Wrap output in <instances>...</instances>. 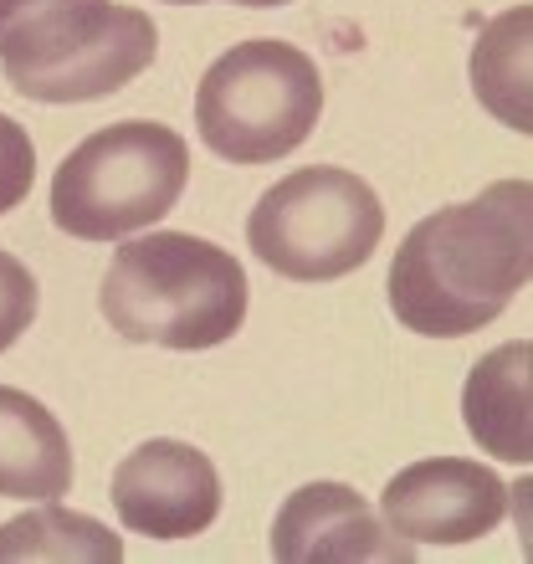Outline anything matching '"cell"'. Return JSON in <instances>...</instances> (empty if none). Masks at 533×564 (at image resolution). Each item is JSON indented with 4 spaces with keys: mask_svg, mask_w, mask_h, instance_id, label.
<instances>
[{
    "mask_svg": "<svg viewBox=\"0 0 533 564\" xmlns=\"http://www.w3.org/2000/svg\"><path fill=\"white\" fill-rule=\"evenodd\" d=\"M160 52L144 11L119 0H0V73L36 104L119 93Z\"/></svg>",
    "mask_w": 533,
    "mask_h": 564,
    "instance_id": "obj_3",
    "label": "cell"
},
{
    "mask_svg": "<svg viewBox=\"0 0 533 564\" xmlns=\"http://www.w3.org/2000/svg\"><path fill=\"white\" fill-rule=\"evenodd\" d=\"M533 278V191L498 180L477 200L442 206L400 241L390 308L426 339L488 328Z\"/></svg>",
    "mask_w": 533,
    "mask_h": 564,
    "instance_id": "obj_1",
    "label": "cell"
},
{
    "mask_svg": "<svg viewBox=\"0 0 533 564\" xmlns=\"http://www.w3.org/2000/svg\"><path fill=\"white\" fill-rule=\"evenodd\" d=\"M533 344H503L492 349L461 390V416L482 452L503 462H529L533 457Z\"/></svg>",
    "mask_w": 533,
    "mask_h": 564,
    "instance_id": "obj_11",
    "label": "cell"
},
{
    "mask_svg": "<svg viewBox=\"0 0 533 564\" xmlns=\"http://www.w3.org/2000/svg\"><path fill=\"white\" fill-rule=\"evenodd\" d=\"M36 324V278L11 252H0V355Z\"/></svg>",
    "mask_w": 533,
    "mask_h": 564,
    "instance_id": "obj_14",
    "label": "cell"
},
{
    "mask_svg": "<svg viewBox=\"0 0 533 564\" xmlns=\"http://www.w3.org/2000/svg\"><path fill=\"white\" fill-rule=\"evenodd\" d=\"M113 508L133 534L195 539L221 513V477L191 442L154 436L113 467Z\"/></svg>",
    "mask_w": 533,
    "mask_h": 564,
    "instance_id": "obj_8",
    "label": "cell"
},
{
    "mask_svg": "<svg viewBox=\"0 0 533 564\" xmlns=\"http://www.w3.org/2000/svg\"><path fill=\"white\" fill-rule=\"evenodd\" d=\"M272 560L282 564H411L415 544L390 534L374 508L344 482L297 488L272 519Z\"/></svg>",
    "mask_w": 533,
    "mask_h": 564,
    "instance_id": "obj_9",
    "label": "cell"
},
{
    "mask_svg": "<svg viewBox=\"0 0 533 564\" xmlns=\"http://www.w3.org/2000/svg\"><path fill=\"white\" fill-rule=\"evenodd\" d=\"M98 308L129 344L216 349L247 324V272L216 241L149 231L113 252Z\"/></svg>",
    "mask_w": 533,
    "mask_h": 564,
    "instance_id": "obj_2",
    "label": "cell"
},
{
    "mask_svg": "<svg viewBox=\"0 0 533 564\" xmlns=\"http://www.w3.org/2000/svg\"><path fill=\"white\" fill-rule=\"evenodd\" d=\"M385 237L380 195L349 170H297L257 200L247 241L278 278L334 282L365 268Z\"/></svg>",
    "mask_w": 533,
    "mask_h": 564,
    "instance_id": "obj_6",
    "label": "cell"
},
{
    "mask_svg": "<svg viewBox=\"0 0 533 564\" xmlns=\"http://www.w3.org/2000/svg\"><path fill=\"white\" fill-rule=\"evenodd\" d=\"M119 564L123 539L108 534L98 519L57 508V498L46 508H31L21 519L0 523V564Z\"/></svg>",
    "mask_w": 533,
    "mask_h": 564,
    "instance_id": "obj_12",
    "label": "cell"
},
{
    "mask_svg": "<svg viewBox=\"0 0 533 564\" xmlns=\"http://www.w3.org/2000/svg\"><path fill=\"white\" fill-rule=\"evenodd\" d=\"M73 488V446L62 421L26 390L0 386V498L52 503Z\"/></svg>",
    "mask_w": 533,
    "mask_h": 564,
    "instance_id": "obj_10",
    "label": "cell"
},
{
    "mask_svg": "<svg viewBox=\"0 0 533 564\" xmlns=\"http://www.w3.org/2000/svg\"><path fill=\"white\" fill-rule=\"evenodd\" d=\"M380 513L405 544H472L503 523L508 488L492 467L467 457H431L390 477Z\"/></svg>",
    "mask_w": 533,
    "mask_h": 564,
    "instance_id": "obj_7",
    "label": "cell"
},
{
    "mask_svg": "<svg viewBox=\"0 0 533 564\" xmlns=\"http://www.w3.org/2000/svg\"><path fill=\"white\" fill-rule=\"evenodd\" d=\"M31 180H36V149L11 113H0V216L26 200Z\"/></svg>",
    "mask_w": 533,
    "mask_h": 564,
    "instance_id": "obj_15",
    "label": "cell"
},
{
    "mask_svg": "<svg viewBox=\"0 0 533 564\" xmlns=\"http://www.w3.org/2000/svg\"><path fill=\"white\" fill-rule=\"evenodd\" d=\"M191 180V149L144 119L108 123L57 164L52 221L77 241H123L175 210Z\"/></svg>",
    "mask_w": 533,
    "mask_h": 564,
    "instance_id": "obj_4",
    "label": "cell"
},
{
    "mask_svg": "<svg viewBox=\"0 0 533 564\" xmlns=\"http://www.w3.org/2000/svg\"><path fill=\"white\" fill-rule=\"evenodd\" d=\"M324 113V83L308 52L257 36L210 62L195 93V123L206 149L231 164L287 160Z\"/></svg>",
    "mask_w": 533,
    "mask_h": 564,
    "instance_id": "obj_5",
    "label": "cell"
},
{
    "mask_svg": "<svg viewBox=\"0 0 533 564\" xmlns=\"http://www.w3.org/2000/svg\"><path fill=\"white\" fill-rule=\"evenodd\" d=\"M237 6H287V0H237Z\"/></svg>",
    "mask_w": 533,
    "mask_h": 564,
    "instance_id": "obj_16",
    "label": "cell"
},
{
    "mask_svg": "<svg viewBox=\"0 0 533 564\" xmlns=\"http://www.w3.org/2000/svg\"><path fill=\"white\" fill-rule=\"evenodd\" d=\"M529 36H533V11L498 15L472 46V93L482 98L492 119H503L508 129L529 134L533 129V104H529Z\"/></svg>",
    "mask_w": 533,
    "mask_h": 564,
    "instance_id": "obj_13",
    "label": "cell"
}]
</instances>
